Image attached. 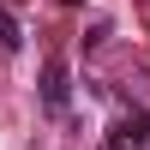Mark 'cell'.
<instances>
[{
    "mask_svg": "<svg viewBox=\"0 0 150 150\" xmlns=\"http://www.w3.org/2000/svg\"><path fill=\"white\" fill-rule=\"evenodd\" d=\"M108 150H150V108H132L126 120H114Z\"/></svg>",
    "mask_w": 150,
    "mask_h": 150,
    "instance_id": "6da1fadb",
    "label": "cell"
},
{
    "mask_svg": "<svg viewBox=\"0 0 150 150\" xmlns=\"http://www.w3.org/2000/svg\"><path fill=\"white\" fill-rule=\"evenodd\" d=\"M18 42H24V24L12 18L6 6H0V48H18Z\"/></svg>",
    "mask_w": 150,
    "mask_h": 150,
    "instance_id": "3957f363",
    "label": "cell"
},
{
    "mask_svg": "<svg viewBox=\"0 0 150 150\" xmlns=\"http://www.w3.org/2000/svg\"><path fill=\"white\" fill-rule=\"evenodd\" d=\"M66 102H72V84H66V60H48V66H42V108H54V114H60Z\"/></svg>",
    "mask_w": 150,
    "mask_h": 150,
    "instance_id": "7a4b0ae2",
    "label": "cell"
}]
</instances>
